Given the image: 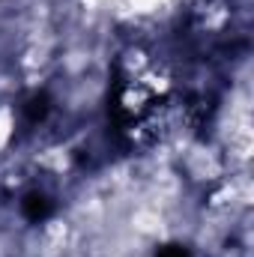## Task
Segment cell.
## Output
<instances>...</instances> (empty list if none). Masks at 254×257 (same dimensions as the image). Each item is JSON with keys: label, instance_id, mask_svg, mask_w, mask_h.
<instances>
[{"label": "cell", "instance_id": "cell-1", "mask_svg": "<svg viewBox=\"0 0 254 257\" xmlns=\"http://www.w3.org/2000/svg\"><path fill=\"white\" fill-rule=\"evenodd\" d=\"M177 87L168 66L144 48L120 54L111 72L108 117L126 147H150L171 126Z\"/></svg>", "mask_w": 254, "mask_h": 257}, {"label": "cell", "instance_id": "cell-2", "mask_svg": "<svg viewBox=\"0 0 254 257\" xmlns=\"http://www.w3.org/2000/svg\"><path fill=\"white\" fill-rule=\"evenodd\" d=\"M21 212H24V218H27V221L39 224V221H45V218L54 212V203H51V197H48V194L30 192V194H24V200H21Z\"/></svg>", "mask_w": 254, "mask_h": 257}, {"label": "cell", "instance_id": "cell-3", "mask_svg": "<svg viewBox=\"0 0 254 257\" xmlns=\"http://www.w3.org/2000/svg\"><path fill=\"white\" fill-rule=\"evenodd\" d=\"M24 114H27V120H30V123L42 120V117L48 114V99H45V96H33V99L24 105Z\"/></svg>", "mask_w": 254, "mask_h": 257}, {"label": "cell", "instance_id": "cell-4", "mask_svg": "<svg viewBox=\"0 0 254 257\" xmlns=\"http://www.w3.org/2000/svg\"><path fill=\"white\" fill-rule=\"evenodd\" d=\"M153 257H191V254H189V248H183V245H165Z\"/></svg>", "mask_w": 254, "mask_h": 257}]
</instances>
